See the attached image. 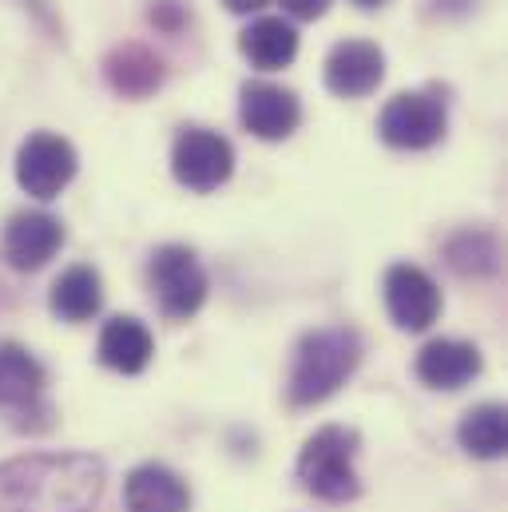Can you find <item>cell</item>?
I'll list each match as a JSON object with an SVG mask.
<instances>
[{"instance_id": "obj_1", "label": "cell", "mask_w": 508, "mask_h": 512, "mask_svg": "<svg viewBox=\"0 0 508 512\" xmlns=\"http://www.w3.org/2000/svg\"><path fill=\"white\" fill-rule=\"evenodd\" d=\"M104 465L88 453H28L0 465V512H92Z\"/></svg>"}, {"instance_id": "obj_2", "label": "cell", "mask_w": 508, "mask_h": 512, "mask_svg": "<svg viewBox=\"0 0 508 512\" xmlns=\"http://www.w3.org/2000/svg\"><path fill=\"white\" fill-rule=\"evenodd\" d=\"M362 362V338L350 326H326V330H310L298 350H294V366L286 378V397L290 405L306 409L318 405L326 397H334L342 385L350 382V374Z\"/></svg>"}, {"instance_id": "obj_3", "label": "cell", "mask_w": 508, "mask_h": 512, "mask_svg": "<svg viewBox=\"0 0 508 512\" xmlns=\"http://www.w3.org/2000/svg\"><path fill=\"white\" fill-rule=\"evenodd\" d=\"M354 457H358V433L354 429H342V425L318 429L302 445V453H298V481H302V489L314 493L318 501H330V505L354 501L362 493Z\"/></svg>"}, {"instance_id": "obj_4", "label": "cell", "mask_w": 508, "mask_h": 512, "mask_svg": "<svg viewBox=\"0 0 508 512\" xmlns=\"http://www.w3.org/2000/svg\"><path fill=\"white\" fill-rule=\"evenodd\" d=\"M147 282L159 310L175 322L199 314V306L207 302V270L187 247H159L147 266Z\"/></svg>"}, {"instance_id": "obj_5", "label": "cell", "mask_w": 508, "mask_h": 512, "mask_svg": "<svg viewBox=\"0 0 508 512\" xmlns=\"http://www.w3.org/2000/svg\"><path fill=\"white\" fill-rule=\"evenodd\" d=\"M445 128H449V112L445 100L433 92H401L378 116V135L397 151H425L441 143Z\"/></svg>"}, {"instance_id": "obj_6", "label": "cell", "mask_w": 508, "mask_h": 512, "mask_svg": "<svg viewBox=\"0 0 508 512\" xmlns=\"http://www.w3.org/2000/svg\"><path fill=\"white\" fill-rule=\"evenodd\" d=\"M171 171L187 191L207 195V191H215V187H223L231 179L235 147L219 131L183 128L175 135V147H171Z\"/></svg>"}, {"instance_id": "obj_7", "label": "cell", "mask_w": 508, "mask_h": 512, "mask_svg": "<svg viewBox=\"0 0 508 512\" xmlns=\"http://www.w3.org/2000/svg\"><path fill=\"white\" fill-rule=\"evenodd\" d=\"M76 179V147L64 135L36 131L16 151V183L32 199H56Z\"/></svg>"}, {"instance_id": "obj_8", "label": "cell", "mask_w": 508, "mask_h": 512, "mask_svg": "<svg viewBox=\"0 0 508 512\" xmlns=\"http://www.w3.org/2000/svg\"><path fill=\"white\" fill-rule=\"evenodd\" d=\"M385 306H389V318L401 330L421 334L441 314V290H437V282L421 266L397 262V266L385 270Z\"/></svg>"}, {"instance_id": "obj_9", "label": "cell", "mask_w": 508, "mask_h": 512, "mask_svg": "<svg viewBox=\"0 0 508 512\" xmlns=\"http://www.w3.org/2000/svg\"><path fill=\"white\" fill-rule=\"evenodd\" d=\"M385 80V56L370 40H342L326 56V88L342 100H362Z\"/></svg>"}, {"instance_id": "obj_10", "label": "cell", "mask_w": 508, "mask_h": 512, "mask_svg": "<svg viewBox=\"0 0 508 512\" xmlns=\"http://www.w3.org/2000/svg\"><path fill=\"white\" fill-rule=\"evenodd\" d=\"M239 116H243V128L258 135V139H286L290 131L298 128L302 120V104L294 92L278 88V84H266V80H251L243 84L239 92Z\"/></svg>"}, {"instance_id": "obj_11", "label": "cell", "mask_w": 508, "mask_h": 512, "mask_svg": "<svg viewBox=\"0 0 508 512\" xmlns=\"http://www.w3.org/2000/svg\"><path fill=\"white\" fill-rule=\"evenodd\" d=\"M64 247V223L48 211H20L4 227V258L16 270H40Z\"/></svg>"}, {"instance_id": "obj_12", "label": "cell", "mask_w": 508, "mask_h": 512, "mask_svg": "<svg viewBox=\"0 0 508 512\" xmlns=\"http://www.w3.org/2000/svg\"><path fill=\"white\" fill-rule=\"evenodd\" d=\"M44 366L16 342H0V413L28 417L44 409Z\"/></svg>"}, {"instance_id": "obj_13", "label": "cell", "mask_w": 508, "mask_h": 512, "mask_svg": "<svg viewBox=\"0 0 508 512\" xmlns=\"http://www.w3.org/2000/svg\"><path fill=\"white\" fill-rule=\"evenodd\" d=\"M124 509L127 512H187L191 489L179 473L167 465H139L124 481Z\"/></svg>"}, {"instance_id": "obj_14", "label": "cell", "mask_w": 508, "mask_h": 512, "mask_svg": "<svg viewBox=\"0 0 508 512\" xmlns=\"http://www.w3.org/2000/svg\"><path fill=\"white\" fill-rule=\"evenodd\" d=\"M481 366V350L453 338H437L417 354V378L429 389H461L481 374Z\"/></svg>"}, {"instance_id": "obj_15", "label": "cell", "mask_w": 508, "mask_h": 512, "mask_svg": "<svg viewBox=\"0 0 508 512\" xmlns=\"http://www.w3.org/2000/svg\"><path fill=\"white\" fill-rule=\"evenodd\" d=\"M155 358V342H151V330L139 322V318H112L100 334V362L116 374H143Z\"/></svg>"}, {"instance_id": "obj_16", "label": "cell", "mask_w": 508, "mask_h": 512, "mask_svg": "<svg viewBox=\"0 0 508 512\" xmlns=\"http://www.w3.org/2000/svg\"><path fill=\"white\" fill-rule=\"evenodd\" d=\"M239 48L258 72H278L298 56V32L282 16H258L243 28Z\"/></svg>"}, {"instance_id": "obj_17", "label": "cell", "mask_w": 508, "mask_h": 512, "mask_svg": "<svg viewBox=\"0 0 508 512\" xmlns=\"http://www.w3.org/2000/svg\"><path fill=\"white\" fill-rule=\"evenodd\" d=\"M48 306L60 322H88L104 306V282L92 266H68L48 294Z\"/></svg>"}, {"instance_id": "obj_18", "label": "cell", "mask_w": 508, "mask_h": 512, "mask_svg": "<svg viewBox=\"0 0 508 512\" xmlns=\"http://www.w3.org/2000/svg\"><path fill=\"white\" fill-rule=\"evenodd\" d=\"M108 72V84L120 92V96H131V100H143L151 96L159 84H163V64L155 52H147L143 44H124L108 56L104 64Z\"/></svg>"}, {"instance_id": "obj_19", "label": "cell", "mask_w": 508, "mask_h": 512, "mask_svg": "<svg viewBox=\"0 0 508 512\" xmlns=\"http://www.w3.org/2000/svg\"><path fill=\"white\" fill-rule=\"evenodd\" d=\"M457 441L465 453L481 457V461H497L505 457V405H477L465 413Z\"/></svg>"}, {"instance_id": "obj_20", "label": "cell", "mask_w": 508, "mask_h": 512, "mask_svg": "<svg viewBox=\"0 0 508 512\" xmlns=\"http://www.w3.org/2000/svg\"><path fill=\"white\" fill-rule=\"evenodd\" d=\"M445 255H449V266H453L457 274H489V270L497 266V247H493V239L481 235V231L457 235V239L445 247Z\"/></svg>"}, {"instance_id": "obj_21", "label": "cell", "mask_w": 508, "mask_h": 512, "mask_svg": "<svg viewBox=\"0 0 508 512\" xmlns=\"http://www.w3.org/2000/svg\"><path fill=\"white\" fill-rule=\"evenodd\" d=\"M294 20H318V16H326V8L334 4V0H278Z\"/></svg>"}, {"instance_id": "obj_22", "label": "cell", "mask_w": 508, "mask_h": 512, "mask_svg": "<svg viewBox=\"0 0 508 512\" xmlns=\"http://www.w3.org/2000/svg\"><path fill=\"white\" fill-rule=\"evenodd\" d=\"M231 12H239V16H247V12H258V8H266L270 0H223Z\"/></svg>"}, {"instance_id": "obj_23", "label": "cell", "mask_w": 508, "mask_h": 512, "mask_svg": "<svg viewBox=\"0 0 508 512\" xmlns=\"http://www.w3.org/2000/svg\"><path fill=\"white\" fill-rule=\"evenodd\" d=\"M358 8H381V4H389V0H354Z\"/></svg>"}]
</instances>
